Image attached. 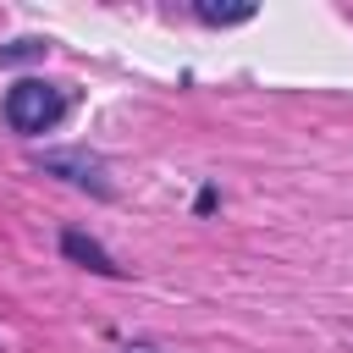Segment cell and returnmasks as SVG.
<instances>
[{
    "instance_id": "6da1fadb",
    "label": "cell",
    "mask_w": 353,
    "mask_h": 353,
    "mask_svg": "<svg viewBox=\"0 0 353 353\" xmlns=\"http://www.w3.org/2000/svg\"><path fill=\"white\" fill-rule=\"evenodd\" d=\"M61 110H66L61 88H50V83H39V77H22V83L6 94V121H11L17 132H44V127L61 121Z\"/></svg>"
},
{
    "instance_id": "7a4b0ae2",
    "label": "cell",
    "mask_w": 353,
    "mask_h": 353,
    "mask_svg": "<svg viewBox=\"0 0 353 353\" xmlns=\"http://www.w3.org/2000/svg\"><path fill=\"white\" fill-rule=\"evenodd\" d=\"M61 248H66V254H72L77 265H88V270H105V276L116 270V265H110V254H105L99 243H88L83 232H66V237H61Z\"/></svg>"
},
{
    "instance_id": "3957f363",
    "label": "cell",
    "mask_w": 353,
    "mask_h": 353,
    "mask_svg": "<svg viewBox=\"0 0 353 353\" xmlns=\"http://www.w3.org/2000/svg\"><path fill=\"white\" fill-rule=\"evenodd\" d=\"M199 17H204V22H248L254 6H215V0H199Z\"/></svg>"
},
{
    "instance_id": "277c9868",
    "label": "cell",
    "mask_w": 353,
    "mask_h": 353,
    "mask_svg": "<svg viewBox=\"0 0 353 353\" xmlns=\"http://www.w3.org/2000/svg\"><path fill=\"white\" fill-rule=\"evenodd\" d=\"M127 353H160V347H127Z\"/></svg>"
}]
</instances>
